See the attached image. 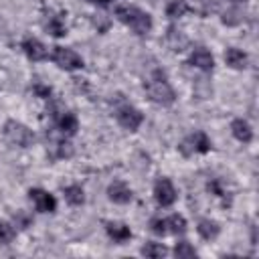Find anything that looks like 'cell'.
<instances>
[{
	"mask_svg": "<svg viewBox=\"0 0 259 259\" xmlns=\"http://www.w3.org/2000/svg\"><path fill=\"white\" fill-rule=\"evenodd\" d=\"M113 14H115V18H117L123 26H127V28H130L134 34H138V36H146V34L152 32V28H154V18H152V14H150L148 10L136 6V4H127V2L117 4V6L113 8Z\"/></svg>",
	"mask_w": 259,
	"mask_h": 259,
	"instance_id": "6da1fadb",
	"label": "cell"
},
{
	"mask_svg": "<svg viewBox=\"0 0 259 259\" xmlns=\"http://www.w3.org/2000/svg\"><path fill=\"white\" fill-rule=\"evenodd\" d=\"M144 91L148 99L158 107H172L176 103V91L162 69H154L144 81Z\"/></svg>",
	"mask_w": 259,
	"mask_h": 259,
	"instance_id": "7a4b0ae2",
	"label": "cell"
},
{
	"mask_svg": "<svg viewBox=\"0 0 259 259\" xmlns=\"http://www.w3.org/2000/svg\"><path fill=\"white\" fill-rule=\"evenodd\" d=\"M49 101H51L49 115H51V121L55 125V132H59V134H63L67 138H73L79 132V117H77V113H73L71 109H65L55 99H49Z\"/></svg>",
	"mask_w": 259,
	"mask_h": 259,
	"instance_id": "3957f363",
	"label": "cell"
},
{
	"mask_svg": "<svg viewBox=\"0 0 259 259\" xmlns=\"http://www.w3.org/2000/svg\"><path fill=\"white\" fill-rule=\"evenodd\" d=\"M2 136H4L8 146L20 148V150H26L36 142L34 132L26 123H22L18 119H6L4 125H2Z\"/></svg>",
	"mask_w": 259,
	"mask_h": 259,
	"instance_id": "277c9868",
	"label": "cell"
},
{
	"mask_svg": "<svg viewBox=\"0 0 259 259\" xmlns=\"http://www.w3.org/2000/svg\"><path fill=\"white\" fill-rule=\"evenodd\" d=\"M150 231L156 237H166V235H174V237H182L188 231V223L182 214L172 212L168 217H152L148 223Z\"/></svg>",
	"mask_w": 259,
	"mask_h": 259,
	"instance_id": "5b68a950",
	"label": "cell"
},
{
	"mask_svg": "<svg viewBox=\"0 0 259 259\" xmlns=\"http://www.w3.org/2000/svg\"><path fill=\"white\" fill-rule=\"evenodd\" d=\"M178 152L184 158H192V156H202L208 154L212 150V140L208 138V134L204 130H194L188 136H184L178 142Z\"/></svg>",
	"mask_w": 259,
	"mask_h": 259,
	"instance_id": "8992f818",
	"label": "cell"
},
{
	"mask_svg": "<svg viewBox=\"0 0 259 259\" xmlns=\"http://www.w3.org/2000/svg\"><path fill=\"white\" fill-rule=\"evenodd\" d=\"M49 59L53 61V65H57L59 69H63V71H67V73L81 71V69L85 67L83 57H81L75 49H71V47H63V45H55V47H51Z\"/></svg>",
	"mask_w": 259,
	"mask_h": 259,
	"instance_id": "52a82bcc",
	"label": "cell"
},
{
	"mask_svg": "<svg viewBox=\"0 0 259 259\" xmlns=\"http://www.w3.org/2000/svg\"><path fill=\"white\" fill-rule=\"evenodd\" d=\"M113 117H115L117 125L123 127L130 134L138 132L142 127V123H144V113L136 105H132L130 101H123V99L113 107Z\"/></svg>",
	"mask_w": 259,
	"mask_h": 259,
	"instance_id": "ba28073f",
	"label": "cell"
},
{
	"mask_svg": "<svg viewBox=\"0 0 259 259\" xmlns=\"http://www.w3.org/2000/svg\"><path fill=\"white\" fill-rule=\"evenodd\" d=\"M152 194H154L156 204L162 206V208H168V206H172L178 200V190H176L174 182L168 176H160V178L154 180Z\"/></svg>",
	"mask_w": 259,
	"mask_h": 259,
	"instance_id": "9c48e42d",
	"label": "cell"
},
{
	"mask_svg": "<svg viewBox=\"0 0 259 259\" xmlns=\"http://www.w3.org/2000/svg\"><path fill=\"white\" fill-rule=\"evenodd\" d=\"M65 16H67V12L53 10V8H45V10H42L40 24H42V28L47 30V34H51V36H55V38L65 36V34H67V22H65Z\"/></svg>",
	"mask_w": 259,
	"mask_h": 259,
	"instance_id": "30bf717a",
	"label": "cell"
},
{
	"mask_svg": "<svg viewBox=\"0 0 259 259\" xmlns=\"http://www.w3.org/2000/svg\"><path fill=\"white\" fill-rule=\"evenodd\" d=\"M26 194H28V200L32 202V206H34L36 212H42V214L57 212V198L49 190L38 188V186H32V188H28Z\"/></svg>",
	"mask_w": 259,
	"mask_h": 259,
	"instance_id": "8fae6325",
	"label": "cell"
},
{
	"mask_svg": "<svg viewBox=\"0 0 259 259\" xmlns=\"http://www.w3.org/2000/svg\"><path fill=\"white\" fill-rule=\"evenodd\" d=\"M20 51L24 53V57L28 59V61H32V63H40V61H47L49 59V47L40 40V38H36V36H24L22 40H20Z\"/></svg>",
	"mask_w": 259,
	"mask_h": 259,
	"instance_id": "7c38bea8",
	"label": "cell"
},
{
	"mask_svg": "<svg viewBox=\"0 0 259 259\" xmlns=\"http://www.w3.org/2000/svg\"><path fill=\"white\" fill-rule=\"evenodd\" d=\"M188 65H192L194 69L202 71V73H210L214 69V57L206 47H194L188 55Z\"/></svg>",
	"mask_w": 259,
	"mask_h": 259,
	"instance_id": "4fadbf2b",
	"label": "cell"
},
{
	"mask_svg": "<svg viewBox=\"0 0 259 259\" xmlns=\"http://www.w3.org/2000/svg\"><path fill=\"white\" fill-rule=\"evenodd\" d=\"M107 198L113 202V204H130L132 200H134V190L130 188V184L127 182H123V180H113V182H109V186H107Z\"/></svg>",
	"mask_w": 259,
	"mask_h": 259,
	"instance_id": "5bb4252c",
	"label": "cell"
},
{
	"mask_svg": "<svg viewBox=\"0 0 259 259\" xmlns=\"http://www.w3.org/2000/svg\"><path fill=\"white\" fill-rule=\"evenodd\" d=\"M103 227H105L107 237H109L115 245H125V243L132 239V229H130L125 223H121V221H105Z\"/></svg>",
	"mask_w": 259,
	"mask_h": 259,
	"instance_id": "9a60e30c",
	"label": "cell"
},
{
	"mask_svg": "<svg viewBox=\"0 0 259 259\" xmlns=\"http://www.w3.org/2000/svg\"><path fill=\"white\" fill-rule=\"evenodd\" d=\"M223 59H225V65L235 69V71H243L249 67V55L237 47H227Z\"/></svg>",
	"mask_w": 259,
	"mask_h": 259,
	"instance_id": "2e32d148",
	"label": "cell"
},
{
	"mask_svg": "<svg viewBox=\"0 0 259 259\" xmlns=\"http://www.w3.org/2000/svg\"><path fill=\"white\" fill-rule=\"evenodd\" d=\"M229 127H231V136L237 142H241V144H251L253 142V127H251V123L247 119L235 117V119H231Z\"/></svg>",
	"mask_w": 259,
	"mask_h": 259,
	"instance_id": "e0dca14e",
	"label": "cell"
},
{
	"mask_svg": "<svg viewBox=\"0 0 259 259\" xmlns=\"http://www.w3.org/2000/svg\"><path fill=\"white\" fill-rule=\"evenodd\" d=\"M166 45L170 47V51L182 53V51L188 49L190 40H188V36H186L180 28H176V26L172 24V26H168V32H166Z\"/></svg>",
	"mask_w": 259,
	"mask_h": 259,
	"instance_id": "ac0fdd59",
	"label": "cell"
},
{
	"mask_svg": "<svg viewBox=\"0 0 259 259\" xmlns=\"http://www.w3.org/2000/svg\"><path fill=\"white\" fill-rule=\"evenodd\" d=\"M196 233L200 235V239L204 241H214L221 235V225L214 219H200L196 223Z\"/></svg>",
	"mask_w": 259,
	"mask_h": 259,
	"instance_id": "d6986e66",
	"label": "cell"
},
{
	"mask_svg": "<svg viewBox=\"0 0 259 259\" xmlns=\"http://www.w3.org/2000/svg\"><path fill=\"white\" fill-rule=\"evenodd\" d=\"M61 192H63V198L67 204H71V206L85 204V190L81 184H67V186H63Z\"/></svg>",
	"mask_w": 259,
	"mask_h": 259,
	"instance_id": "ffe728a7",
	"label": "cell"
},
{
	"mask_svg": "<svg viewBox=\"0 0 259 259\" xmlns=\"http://www.w3.org/2000/svg\"><path fill=\"white\" fill-rule=\"evenodd\" d=\"M164 12H166V16H168L170 20H178V18L186 16L188 12H192V10H190V2H188V0H170V2L166 4Z\"/></svg>",
	"mask_w": 259,
	"mask_h": 259,
	"instance_id": "44dd1931",
	"label": "cell"
},
{
	"mask_svg": "<svg viewBox=\"0 0 259 259\" xmlns=\"http://www.w3.org/2000/svg\"><path fill=\"white\" fill-rule=\"evenodd\" d=\"M170 251L164 243H158V241H146L142 247H140V255L144 257H150V259H162L166 257Z\"/></svg>",
	"mask_w": 259,
	"mask_h": 259,
	"instance_id": "7402d4cb",
	"label": "cell"
},
{
	"mask_svg": "<svg viewBox=\"0 0 259 259\" xmlns=\"http://www.w3.org/2000/svg\"><path fill=\"white\" fill-rule=\"evenodd\" d=\"M243 20H245V12L237 4H233V6H229L227 10L221 12V22L227 24V26H239Z\"/></svg>",
	"mask_w": 259,
	"mask_h": 259,
	"instance_id": "603a6c76",
	"label": "cell"
},
{
	"mask_svg": "<svg viewBox=\"0 0 259 259\" xmlns=\"http://www.w3.org/2000/svg\"><path fill=\"white\" fill-rule=\"evenodd\" d=\"M172 253H174L176 259H196V257H198V251H196L188 241H184V239H180V241L174 245Z\"/></svg>",
	"mask_w": 259,
	"mask_h": 259,
	"instance_id": "cb8c5ba5",
	"label": "cell"
},
{
	"mask_svg": "<svg viewBox=\"0 0 259 259\" xmlns=\"http://www.w3.org/2000/svg\"><path fill=\"white\" fill-rule=\"evenodd\" d=\"M18 235V229L12 221H0V245L6 247L10 245Z\"/></svg>",
	"mask_w": 259,
	"mask_h": 259,
	"instance_id": "d4e9b609",
	"label": "cell"
},
{
	"mask_svg": "<svg viewBox=\"0 0 259 259\" xmlns=\"http://www.w3.org/2000/svg\"><path fill=\"white\" fill-rule=\"evenodd\" d=\"M14 225H16V229H28L30 225H32V217L28 214V212H24V210H18L16 214H14V221H12Z\"/></svg>",
	"mask_w": 259,
	"mask_h": 259,
	"instance_id": "484cf974",
	"label": "cell"
},
{
	"mask_svg": "<svg viewBox=\"0 0 259 259\" xmlns=\"http://www.w3.org/2000/svg\"><path fill=\"white\" fill-rule=\"evenodd\" d=\"M32 93L36 97H40V99H53V89L49 85H45V83H34L32 85Z\"/></svg>",
	"mask_w": 259,
	"mask_h": 259,
	"instance_id": "4316f807",
	"label": "cell"
},
{
	"mask_svg": "<svg viewBox=\"0 0 259 259\" xmlns=\"http://www.w3.org/2000/svg\"><path fill=\"white\" fill-rule=\"evenodd\" d=\"M89 4H93V6H99V8H107L111 2H115V0H87Z\"/></svg>",
	"mask_w": 259,
	"mask_h": 259,
	"instance_id": "83f0119b",
	"label": "cell"
},
{
	"mask_svg": "<svg viewBox=\"0 0 259 259\" xmlns=\"http://www.w3.org/2000/svg\"><path fill=\"white\" fill-rule=\"evenodd\" d=\"M227 2H231V4H241V2H245V0H227Z\"/></svg>",
	"mask_w": 259,
	"mask_h": 259,
	"instance_id": "f1b7e54d",
	"label": "cell"
}]
</instances>
